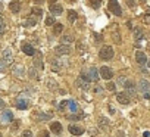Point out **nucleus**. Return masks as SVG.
Segmentation results:
<instances>
[{
  "instance_id": "38",
  "label": "nucleus",
  "mask_w": 150,
  "mask_h": 137,
  "mask_svg": "<svg viewBox=\"0 0 150 137\" xmlns=\"http://www.w3.org/2000/svg\"><path fill=\"white\" fill-rule=\"evenodd\" d=\"M80 118H83V115H69L68 116V119H80Z\"/></svg>"
},
{
  "instance_id": "18",
  "label": "nucleus",
  "mask_w": 150,
  "mask_h": 137,
  "mask_svg": "<svg viewBox=\"0 0 150 137\" xmlns=\"http://www.w3.org/2000/svg\"><path fill=\"white\" fill-rule=\"evenodd\" d=\"M9 8H11V11H12L13 13H18V12L21 11V3L18 2V0H13V2L9 5Z\"/></svg>"
},
{
  "instance_id": "30",
  "label": "nucleus",
  "mask_w": 150,
  "mask_h": 137,
  "mask_svg": "<svg viewBox=\"0 0 150 137\" xmlns=\"http://www.w3.org/2000/svg\"><path fill=\"white\" fill-rule=\"evenodd\" d=\"M33 15H38V16H41V15H43V11L38 9V8H33Z\"/></svg>"
},
{
  "instance_id": "22",
  "label": "nucleus",
  "mask_w": 150,
  "mask_h": 137,
  "mask_svg": "<svg viewBox=\"0 0 150 137\" xmlns=\"http://www.w3.org/2000/svg\"><path fill=\"white\" fill-rule=\"evenodd\" d=\"M99 125H100L102 128L105 127V128L108 130V128H109V119L105 118V116H100V118H99Z\"/></svg>"
},
{
  "instance_id": "12",
  "label": "nucleus",
  "mask_w": 150,
  "mask_h": 137,
  "mask_svg": "<svg viewBox=\"0 0 150 137\" xmlns=\"http://www.w3.org/2000/svg\"><path fill=\"white\" fill-rule=\"evenodd\" d=\"M68 130H69V133L74 134V136H81V134L84 133V128H81L80 125H75V124H71V125L68 127Z\"/></svg>"
},
{
  "instance_id": "24",
  "label": "nucleus",
  "mask_w": 150,
  "mask_h": 137,
  "mask_svg": "<svg viewBox=\"0 0 150 137\" xmlns=\"http://www.w3.org/2000/svg\"><path fill=\"white\" fill-rule=\"evenodd\" d=\"M52 114H44V112H40L38 115H37V118L40 119V121H47V119H52Z\"/></svg>"
},
{
  "instance_id": "28",
  "label": "nucleus",
  "mask_w": 150,
  "mask_h": 137,
  "mask_svg": "<svg viewBox=\"0 0 150 137\" xmlns=\"http://www.w3.org/2000/svg\"><path fill=\"white\" fill-rule=\"evenodd\" d=\"M5 28H6V25H5V21H3L2 15H0V34H3V33H5Z\"/></svg>"
},
{
  "instance_id": "8",
  "label": "nucleus",
  "mask_w": 150,
  "mask_h": 137,
  "mask_svg": "<svg viewBox=\"0 0 150 137\" xmlns=\"http://www.w3.org/2000/svg\"><path fill=\"white\" fill-rule=\"evenodd\" d=\"M54 52H56V55H59V56H66V55H69L71 53V47H69V44H60V46H57L56 49H54Z\"/></svg>"
},
{
  "instance_id": "43",
  "label": "nucleus",
  "mask_w": 150,
  "mask_h": 137,
  "mask_svg": "<svg viewBox=\"0 0 150 137\" xmlns=\"http://www.w3.org/2000/svg\"><path fill=\"white\" fill-rule=\"evenodd\" d=\"M0 137H2V134H0Z\"/></svg>"
},
{
  "instance_id": "10",
  "label": "nucleus",
  "mask_w": 150,
  "mask_h": 137,
  "mask_svg": "<svg viewBox=\"0 0 150 137\" xmlns=\"http://www.w3.org/2000/svg\"><path fill=\"white\" fill-rule=\"evenodd\" d=\"M50 12H52L53 16H59V15H62L63 8H62V5H59V3H52V5H50Z\"/></svg>"
},
{
  "instance_id": "37",
  "label": "nucleus",
  "mask_w": 150,
  "mask_h": 137,
  "mask_svg": "<svg viewBox=\"0 0 150 137\" xmlns=\"http://www.w3.org/2000/svg\"><path fill=\"white\" fill-rule=\"evenodd\" d=\"M22 137H33V133H31L30 130H25V131L22 133Z\"/></svg>"
},
{
  "instance_id": "16",
  "label": "nucleus",
  "mask_w": 150,
  "mask_h": 137,
  "mask_svg": "<svg viewBox=\"0 0 150 137\" xmlns=\"http://www.w3.org/2000/svg\"><path fill=\"white\" fill-rule=\"evenodd\" d=\"M2 59H5V60L8 62V65L12 63V60H13V53H12V50H11V49H5L3 53H2Z\"/></svg>"
},
{
  "instance_id": "25",
  "label": "nucleus",
  "mask_w": 150,
  "mask_h": 137,
  "mask_svg": "<svg viewBox=\"0 0 150 137\" xmlns=\"http://www.w3.org/2000/svg\"><path fill=\"white\" fill-rule=\"evenodd\" d=\"M62 31H63V25L62 24H54L53 25V33L54 34H60Z\"/></svg>"
},
{
  "instance_id": "23",
  "label": "nucleus",
  "mask_w": 150,
  "mask_h": 137,
  "mask_svg": "<svg viewBox=\"0 0 150 137\" xmlns=\"http://www.w3.org/2000/svg\"><path fill=\"white\" fill-rule=\"evenodd\" d=\"M68 108L71 112H77L78 111V106H77V102L75 100H68Z\"/></svg>"
},
{
  "instance_id": "44",
  "label": "nucleus",
  "mask_w": 150,
  "mask_h": 137,
  "mask_svg": "<svg viewBox=\"0 0 150 137\" xmlns=\"http://www.w3.org/2000/svg\"><path fill=\"white\" fill-rule=\"evenodd\" d=\"M149 66H150V63H149Z\"/></svg>"
},
{
  "instance_id": "34",
  "label": "nucleus",
  "mask_w": 150,
  "mask_h": 137,
  "mask_svg": "<svg viewBox=\"0 0 150 137\" xmlns=\"http://www.w3.org/2000/svg\"><path fill=\"white\" fill-rule=\"evenodd\" d=\"M106 87H108V90H110V92H115V89H116V84H115V83H109Z\"/></svg>"
},
{
  "instance_id": "2",
  "label": "nucleus",
  "mask_w": 150,
  "mask_h": 137,
  "mask_svg": "<svg viewBox=\"0 0 150 137\" xmlns=\"http://www.w3.org/2000/svg\"><path fill=\"white\" fill-rule=\"evenodd\" d=\"M113 55H115V52H113V47H112V46H103V47L100 49V52H99V56H100L103 60H110V59H113Z\"/></svg>"
},
{
  "instance_id": "36",
  "label": "nucleus",
  "mask_w": 150,
  "mask_h": 137,
  "mask_svg": "<svg viewBox=\"0 0 150 137\" xmlns=\"http://www.w3.org/2000/svg\"><path fill=\"white\" fill-rule=\"evenodd\" d=\"M127 5H128V8H134L135 6V0H127Z\"/></svg>"
},
{
  "instance_id": "21",
  "label": "nucleus",
  "mask_w": 150,
  "mask_h": 137,
  "mask_svg": "<svg viewBox=\"0 0 150 137\" xmlns=\"http://www.w3.org/2000/svg\"><path fill=\"white\" fill-rule=\"evenodd\" d=\"M60 41H62L63 44H71V43L74 41V37H72L71 34H65V35H62Z\"/></svg>"
},
{
  "instance_id": "7",
  "label": "nucleus",
  "mask_w": 150,
  "mask_h": 137,
  "mask_svg": "<svg viewBox=\"0 0 150 137\" xmlns=\"http://www.w3.org/2000/svg\"><path fill=\"white\" fill-rule=\"evenodd\" d=\"M116 100L121 103V105H129L131 99H129V94L127 92H119L116 93Z\"/></svg>"
},
{
  "instance_id": "41",
  "label": "nucleus",
  "mask_w": 150,
  "mask_h": 137,
  "mask_svg": "<svg viewBox=\"0 0 150 137\" xmlns=\"http://www.w3.org/2000/svg\"><path fill=\"white\" fill-rule=\"evenodd\" d=\"M150 136V131H144V137H149Z\"/></svg>"
},
{
  "instance_id": "35",
  "label": "nucleus",
  "mask_w": 150,
  "mask_h": 137,
  "mask_svg": "<svg viewBox=\"0 0 150 137\" xmlns=\"http://www.w3.org/2000/svg\"><path fill=\"white\" fill-rule=\"evenodd\" d=\"M134 35H135V38H141V37H143L141 30H135V31H134Z\"/></svg>"
},
{
  "instance_id": "9",
  "label": "nucleus",
  "mask_w": 150,
  "mask_h": 137,
  "mask_svg": "<svg viewBox=\"0 0 150 137\" xmlns=\"http://www.w3.org/2000/svg\"><path fill=\"white\" fill-rule=\"evenodd\" d=\"M75 84H77V87L81 89V90H88L90 89V81L84 80L83 77H78L77 80H75Z\"/></svg>"
},
{
  "instance_id": "13",
  "label": "nucleus",
  "mask_w": 150,
  "mask_h": 137,
  "mask_svg": "<svg viewBox=\"0 0 150 137\" xmlns=\"http://www.w3.org/2000/svg\"><path fill=\"white\" fill-rule=\"evenodd\" d=\"M22 52H24L27 56H34V55H35V49H34L33 44H30V43H24V44H22Z\"/></svg>"
},
{
  "instance_id": "26",
  "label": "nucleus",
  "mask_w": 150,
  "mask_h": 137,
  "mask_svg": "<svg viewBox=\"0 0 150 137\" xmlns=\"http://www.w3.org/2000/svg\"><path fill=\"white\" fill-rule=\"evenodd\" d=\"M90 5L93 9H99L100 5H102V0H90Z\"/></svg>"
},
{
  "instance_id": "19",
  "label": "nucleus",
  "mask_w": 150,
  "mask_h": 137,
  "mask_svg": "<svg viewBox=\"0 0 150 137\" xmlns=\"http://www.w3.org/2000/svg\"><path fill=\"white\" fill-rule=\"evenodd\" d=\"M24 72H25V70H24V66H22V65H16V66L13 68V74H15L16 77H22Z\"/></svg>"
},
{
  "instance_id": "39",
  "label": "nucleus",
  "mask_w": 150,
  "mask_h": 137,
  "mask_svg": "<svg viewBox=\"0 0 150 137\" xmlns=\"http://www.w3.org/2000/svg\"><path fill=\"white\" fill-rule=\"evenodd\" d=\"M3 109H5V102L0 99V111H3Z\"/></svg>"
},
{
  "instance_id": "11",
  "label": "nucleus",
  "mask_w": 150,
  "mask_h": 137,
  "mask_svg": "<svg viewBox=\"0 0 150 137\" xmlns=\"http://www.w3.org/2000/svg\"><path fill=\"white\" fill-rule=\"evenodd\" d=\"M135 60H137V63H138L140 66H144V65L147 63V56H146V53H144V52H137V53H135Z\"/></svg>"
},
{
  "instance_id": "17",
  "label": "nucleus",
  "mask_w": 150,
  "mask_h": 137,
  "mask_svg": "<svg viewBox=\"0 0 150 137\" xmlns=\"http://www.w3.org/2000/svg\"><path fill=\"white\" fill-rule=\"evenodd\" d=\"M50 130H52V133H54V134H62V131H63V128H62V124L60 122H52V125H50Z\"/></svg>"
},
{
  "instance_id": "40",
  "label": "nucleus",
  "mask_w": 150,
  "mask_h": 137,
  "mask_svg": "<svg viewBox=\"0 0 150 137\" xmlns=\"http://www.w3.org/2000/svg\"><path fill=\"white\" fill-rule=\"evenodd\" d=\"M109 111H110V114H115V109H113L112 105H109Z\"/></svg>"
},
{
  "instance_id": "6",
  "label": "nucleus",
  "mask_w": 150,
  "mask_h": 137,
  "mask_svg": "<svg viewBox=\"0 0 150 137\" xmlns=\"http://www.w3.org/2000/svg\"><path fill=\"white\" fill-rule=\"evenodd\" d=\"M124 87H125V92H127L129 96H135V94H137V84H135L134 81H131V80L125 81V83H124Z\"/></svg>"
},
{
  "instance_id": "33",
  "label": "nucleus",
  "mask_w": 150,
  "mask_h": 137,
  "mask_svg": "<svg viewBox=\"0 0 150 137\" xmlns=\"http://www.w3.org/2000/svg\"><path fill=\"white\" fill-rule=\"evenodd\" d=\"M30 77H31V78H35V80L38 78V75H37V71H35V70H33V68L30 70Z\"/></svg>"
},
{
  "instance_id": "5",
  "label": "nucleus",
  "mask_w": 150,
  "mask_h": 137,
  "mask_svg": "<svg viewBox=\"0 0 150 137\" xmlns=\"http://www.w3.org/2000/svg\"><path fill=\"white\" fill-rule=\"evenodd\" d=\"M99 74H100V77L103 80H108V81H110L112 77H113V71H112V68H109V66H102L99 70Z\"/></svg>"
},
{
  "instance_id": "29",
  "label": "nucleus",
  "mask_w": 150,
  "mask_h": 137,
  "mask_svg": "<svg viewBox=\"0 0 150 137\" xmlns=\"http://www.w3.org/2000/svg\"><path fill=\"white\" fill-rule=\"evenodd\" d=\"M46 25H54V16H47L46 18Z\"/></svg>"
},
{
  "instance_id": "31",
  "label": "nucleus",
  "mask_w": 150,
  "mask_h": 137,
  "mask_svg": "<svg viewBox=\"0 0 150 137\" xmlns=\"http://www.w3.org/2000/svg\"><path fill=\"white\" fill-rule=\"evenodd\" d=\"M35 24H37V21H35V19H33V18H30V19L25 22V25H27V27H33V25H35Z\"/></svg>"
},
{
  "instance_id": "27",
  "label": "nucleus",
  "mask_w": 150,
  "mask_h": 137,
  "mask_svg": "<svg viewBox=\"0 0 150 137\" xmlns=\"http://www.w3.org/2000/svg\"><path fill=\"white\" fill-rule=\"evenodd\" d=\"M6 68H8V62H6L5 59L0 57V71H5Z\"/></svg>"
},
{
  "instance_id": "42",
  "label": "nucleus",
  "mask_w": 150,
  "mask_h": 137,
  "mask_svg": "<svg viewBox=\"0 0 150 137\" xmlns=\"http://www.w3.org/2000/svg\"><path fill=\"white\" fill-rule=\"evenodd\" d=\"M147 16H149V18H150V9H149V12H147Z\"/></svg>"
},
{
  "instance_id": "3",
  "label": "nucleus",
  "mask_w": 150,
  "mask_h": 137,
  "mask_svg": "<svg viewBox=\"0 0 150 137\" xmlns=\"http://www.w3.org/2000/svg\"><path fill=\"white\" fill-rule=\"evenodd\" d=\"M138 90L143 93L144 99H150V83L147 80H140L138 81Z\"/></svg>"
},
{
  "instance_id": "20",
  "label": "nucleus",
  "mask_w": 150,
  "mask_h": 137,
  "mask_svg": "<svg viewBox=\"0 0 150 137\" xmlns=\"http://www.w3.org/2000/svg\"><path fill=\"white\" fill-rule=\"evenodd\" d=\"M77 18H78V13L77 12H75V11H68V21L69 22H75V21H77Z\"/></svg>"
},
{
  "instance_id": "32",
  "label": "nucleus",
  "mask_w": 150,
  "mask_h": 137,
  "mask_svg": "<svg viewBox=\"0 0 150 137\" xmlns=\"http://www.w3.org/2000/svg\"><path fill=\"white\" fill-rule=\"evenodd\" d=\"M68 106V100H63L59 103V111H65V108Z\"/></svg>"
},
{
  "instance_id": "1",
  "label": "nucleus",
  "mask_w": 150,
  "mask_h": 137,
  "mask_svg": "<svg viewBox=\"0 0 150 137\" xmlns=\"http://www.w3.org/2000/svg\"><path fill=\"white\" fill-rule=\"evenodd\" d=\"M81 77L84 78V80H87V81H97L99 78H100V74H99V70L96 66H91L90 70L87 71V74L83 71L81 72Z\"/></svg>"
},
{
  "instance_id": "4",
  "label": "nucleus",
  "mask_w": 150,
  "mask_h": 137,
  "mask_svg": "<svg viewBox=\"0 0 150 137\" xmlns=\"http://www.w3.org/2000/svg\"><path fill=\"white\" fill-rule=\"evenodd\" d=\"M109 11L115 15V16H122V9L118 3V0H109V5H108Z\"/></svg>"
},
{
  "instance_id": "14",
  "label": "nucleus",
  "mask_w": 150,
  "mask_h": 137,
  "mask_svg": "<svg viewBox=\"0 0 150 137\" xmlns=\"http://www.w3.org/2000/svg\"><path fill=\"white\" fill-rule=\"evenodd\" d=\"M15 106L18 108V109H27L28 108V99L27 97H18L16 99V102H15Z\"/></svg>"
},
{
  "instance_id": "15",
  "label": "nucleus",
  "mask_w": 150,
  "mask_h": 137,
  "mask_svg": "<svg viewBox=\"0 0 150 137\" xmlns=\"http://www.w3.org/2000/svg\"><path fill=\"white\" fill-rule=\"evenodd\" d=\"M12 119H13V114L11 111H5L2 114V118H0V121L3 124H9V122H12Z\"/></svg>"
}]
</instances>
